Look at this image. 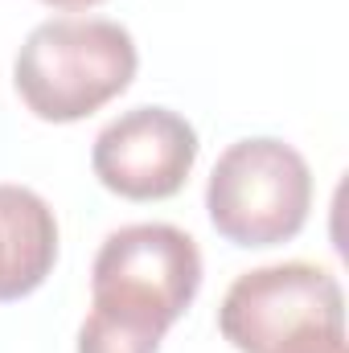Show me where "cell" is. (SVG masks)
Returning a JSON list of instances; mask_svg holds the SVG:
<instances>
[{"label": "cell", "instance_id": "obj_2", "mask_svg": "<svg viewBox=\"0 0 349 353\" xmlns=\"http://www.w3.org/2000/svg\"><path fill=\"white\" fill-rule=\"evenodd\" d=\"M140 66L136 41L107 17L41 21L12 62L21 103L46 123H74L132 87Z\"/></svg>", "mask_w": 349, "mask_h": 353}, {"label": "cell", "instance_id": "obj_8", "mask_svg": "<svg viewBox=\"0 0 349 353\" xmlns=\"http://www.w3.org/2000/svg\"><path fill=\"white\" fill-rule=\"evenodd\" d=\"M41 4H54V8H90V4H103V0H41Z\"/></svg>", "mask_w": 349, "mask_h": 353}, {"label": "cell", "instance_id": "obj_5", "mask_svg": "<svg viewBox=\"0 0 349 353\" xmlns=\"http://www.w3.org/2000/svg\"><path fill=\"white\" fill-rule=\"evenodd\" d=\"M197 161V132L169 107H132L111 119L90 148L103 189L128 201H161L181 193Z\"/></svg>", "mask_w": 349, "mask_h": 353}, {"label": "cell", "instance_id": "obj_7", "mask_svg": "<svg viewBox=\"0 0 349 353\" xmlns=\"http://www.w3.org/2000/svg\"><path fill=\"white\" fill-rule=\"evenodd\" d=\"M275 353H346V325H325V329H308L292 341H283Z\"/></svg>", "mask_w": 349, "mask_h": 353}, {"label": "cell", "instance_id": "obj_1", "mask_svg": "<svg viewBox=\"0 0 349 353\" xmlns=\"http://www.w3.org/2000/svg\"><path fill=\"white\" fill-rule=\"evenodd\" d=\"M201 288V251L169 222H132L103 239L90 267L79 353H157Z\"/></svg>", "mask_w": 349, "mask_h": 353}, {"label": "cell", "instance_id": "obj_6", "mask_svg": "<svg viewBox=\"0 0 349 353\" xmlns=\"http://www.w3.org/2000/svg\"><path fill=\"white\" fill-rule=\"evenodd\" d=\"M58 263V218L41 193L0 185V304L46 283Z\"/></svg>", "mask_w": 349, "mask_h": 353}, {"label": "cell", "instance_id": "obj_4", "mask_svg": "<svg viewBox=\"0 0 349 353\" xmlns=\"http://www.w3.org/2000/svg\"><path fill=\"white\" fill-rule=\"evenodd\" d=\"M325 325H346V296L333 271L304 259L243 271L218 308V329L239 353H275Z\"/></svg>", "mask_w": 349, "mask_h": 353}, {"label": "cell", "instance_id": "obj_3", "mask_svg": "<svg viewBox=\"0 0 349 353\" xmlns=\"http://www.w3.org/2000/svg\"><path fill=\"white\" fill-rule=\"evenodd\" d=\"M214 230L235 247H275L304 230L312 210L308 161L275 140L255 136L230 144L206 185Z\"/></svg>", "mask_w": 349, "mask_h": 353}]
</instances>
